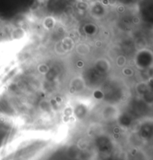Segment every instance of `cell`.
I'll use <instances>...</instances> for the list:
<instances>
[{
    "label": "cell",
    "instance_id": "cell-1",
    "mask_svg": "<svg viewBox=\"0 0 153 160\" xmlns=\"http://www.w3.org/2000/svg\"><path fill=\"white\" fill-rule=\"evenodd\" d=\"M75 46L76 45L73 40L70 37H66L55 44V51L58 55H63L72 51Z\"/></svg>",
    "mask_w": 153,
    "mask_h": 160
},
{
    "label": "cell",
    "instance_id": "cell-2",
    "mask_svg": "<svg viewBox=\"0 0 153 160\" xmlns=\"http://www.w3.org/2000/svg\"><path fill=\"white\" fill-rule=\"evenodd\" d=\"M85 88V83L83 78L81 76L75 77L71 80L70 83V89L72 93H78L81 92Z\"/></svg>",
    "mask_w": 153,
    "mask_h": 160
},
{
    "label": "cell",
    "instance_id": "cell-3",
    "mask_svg": "<svg viewBox=\"0 0 153 160\" xmlns=\"http://www.w3.org/2000/svg\"><path fill=\"white\" fill-rule=\"evenodd\" d=\"M27 37V32L26 30L21 27H16L12 29L11 32V40L20 42Z\"/></svg>",
    "mask_w": 153,
    "mask_h": 160
},
{
    "label": "cell",
    "instance_id": "cell-4",
    "mask_svg": "<svg viewBox=\"0 0 153 160\" xmlns=\"http://www.w3.org/2000/svg\"><path fill=\"white\" fill-rule=\"evenodd\" d=\"M103 118L105 120H114L118 118V110L117 109L113 106H108L104 107L103 112H102Z\"/></svg>",
    "mask_w": 153,
    "mask_h": 160
},
{
    "label": "cell",
    "instance_id": "cell-5",
    "mask_svg": "<svg viewBox=\"0 0 153 160\" xmlns=\"http://www.w3.org/2000/svg\"><path fill=\"white\" fill-rule=\"evenodd\" d=\"M95 66L96 69L100 72H108L111 69V64H110L109 61L107 59L104 58H100L98 59L95 63Z\"/></svg>",
    "mask_w": 153,
    "mask_h": 160
},
{
    "label": "cell",
    "instance_id": "cell-6",
    "mask_svg": "<svg viewBox=\"0 0 153 160\" xmlns=\"http://www.w3.org/2000/svg\"><path fill=\"white\" fill-rule=\"evenodd\" d=\"M75 48L78 55L81 56L87 55L90 51V47L88 44L85 43V42H81V43L76 45L75 46Z\"/></svg>",
    "mask_w": 153,
    "mask_h": 160
},
{
    "label": "cell",
    "instance_id": "cell-7",
    "mask_svg": "<svg viewBox=\"0 0 153 160\" xmlns=\"http://www.w3.org/2000/svg\"><path fill=\"white\" fill-rule=\"evenodd\" d=\"M42 24L45 29L49 31V30L54 29V27L55 26L56 21L53 16H46V17L44 19Z\"/></svg>",
    "mask_w": 153,
    "mask_h": 160
},
{
    "label": "cell",
    "instance_id": "cell-8",
    "mask_svg": "<svg viewBox=\"0 0 153 160\" xmlns=\"http://www.w3.org/2000/svg\"><path fill=\"white\" fill-rule=\"evenodd\" d=\"M136 92H137V94H139L140 96H144L146 92H148L149 91V87L147 82H140L136 85Z\"/></svg>",
    "mask_w": 153,
    "mask_h": 160
},
{
    "label": "cell",
    "instance_id": "cell-9",
    "mask_svg": "<svg viewBox=\"0 0 153 160\" xmlns=\"http://www.w3.org/2000/svg\"><path fill=\"white\" fill-rule=\"evenodd\" d=\"M40 107L42 109L43 112L45 113H50L52 111V108L51 107L50 102L47 101V100H42L40 103Z\"/></svg>",
    "mask_w": 153,
    "mask_h": 160
},
{
    "label": "cell",
    "instance_id": "cell-10",
    "mask_svg": "<svg viewBox=\"0 0 153 160\" xmlns=\"http://www.w3.org/2000/svg\"><path fill=\"white\" fill-rule=\"evenodd\" d=\"M37 71L41 74H46L49 71V67L48 66L47 64L46 63H40L37 66Z\"/></svg>",
    "mask_w": 153,
    "mask_h": 160
},
{
    "label": "cell",
    "instance_id": "cell-11",
    "mask_svg": "<svg viewBox=\"0 0 153 160\" xmlns=\"http://www.w3.org/2000/svg\"><path fill=\"white\" fill-rule=\"evenodd\" d=\"M126 63V58L125 56L123 55H119L117 57L116 59V64L118 67H120V68H123V67L125 66Z\"/></svg>",
    "mask_w": 153,
    "mask_h": 160
},
{
    "label": "cell",
    "instance_id": "cell-12",
    "mask_svg": "<svg viewBox=\"0 0 153 160\" xmlns=\"http://www.w3.org/2000/svg\"><path fill=\"white\" fill-rule=\"evenodd\" d=\"M123 74H124L126 76H132L134 74V71L132 70V69L128 68V67H124L123 69Z\"/></svg>",
    "mask_w": 153,
    "mask_h": 160
}]
</instances>
